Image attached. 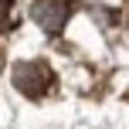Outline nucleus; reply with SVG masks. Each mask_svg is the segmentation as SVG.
Wrapping results in <instances>:
<instances>
[{"label": "nucleus", "instance_id": "obj_1", "mask_svg": "<svg viewBox=\"0 0 129 129\" xmlns=\"http://www.w3.org/2000/svg\"><path fill=\"white\" fill-rule=\"evenodd\" d=\"M54 75L51 68H48L44 61H20L17 68H14V85H17V92H24L27 99H41L48 88H51Z\"/></svg>", "mask_w": 129, "mask_h": 129}, {"label": "nucleus", "instance_id": "obj_2", "mask_svg": "<svg viewBox=\"0 0 129 129\" xmlns=\"http://www.w3.org/2000/svg\"><path fill=\"white\" fill-rule=\"evenodd\" d=\"M68 17H71V0H38L34 4V20L51 34H58Z\"/></svg>", "mask_w": 129, "mask_h": 129}, {"label": "nucleus", "instance_id": "obj_3", "mask_svg": "<svg viewBox=\"0 0 129 129\" xmlns=\"http://www.w3.org/2000/svg\"><path fill=\"white\" fill-rule=\"evenodd\" d=\"M10 24V0H0V31Z\"/></svg>", "mask_w": 129, "mask_h": 129}]
</instances>
